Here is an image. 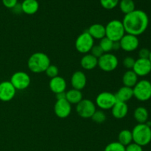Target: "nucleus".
<instances>
[{
    "label": "nucleus",
    "mask_w": 151,
    "mask_h": 151,
    "mask_svg": "<svg viewBox=\"0 0 151 151\" xmlns=\"http://www.w3.org/2000/svg\"><path fill=\"white\" fill-rule=\"evenodd\" d=\"M134 117L139 124L146 123L148 120V111L145 107H138L135 109Z\"/></svg>",
    "instance_id": "24"
},
{
    "label": "nucleus",
    "mask_w": 151,
    "mask_h": 151,
    "mask_svg": "<svg viewBox=\"0 0 151 151\" xmlns=\"http://www.w3.org/2000/svg\"><path fill=\"white\" fill-rule=\"evenodd\" d=\"M133 136L132 132L128 129H124L119 132L118 135V142L120 143L123 146L126 147L128 145L132 143Z\"/></svg>",
    "instance_id": "25"
},
{
    "label": "nucleus",
    "mask_w": 151,
    "mask_h": 151,
    "mask_svg": "<svg viewBox=\"0 0 151 151\" xmlns=\"http://www.w3.org/2000/svg\"><path fill=\"white\" fill-rule=\"evenodd\" d=\"M106 27V37L113 42H118L125 35V28L121 21L114 19L110 21L105 26Z\"/></svg>",
    "instance_id": "4"
},
{
    "label": "nucleus",
    "mask_w": 151,
    "mask_h": 151,
    "mask_svg": "<svg viewBox=\"0 0 151 151\" xmlns=\"http://www.w3.org/2000/svg\"><path fill=\"white\" fill-rule=\"evenodd\" d=\"M87 78L85 73L82 71H76L71 78V84L72 88L81 91L86 86Z\"/></svg>",
    "instance_id": "15"
},
{
    "label": "nucleus",
    "mask_w": 151,
    "mask_h": 151,
    "mask_svg": "<svg viewBox=\"0 0 151 151\" xmlns=\"http://www.w3.org/2000/svg\"><path fill=\"white\" fill-rule=\"evenodd\" d=\"M2 3L7 8H13L18 4V0H2Z\"/></svg>",
    "instance_id": "36"
},
{
    "label": "nucleus",
    "mask_w": 151,
    "mask_h": 151,
    "mask_svg": "<svg viewBox=\"0 0 151 151\" xmlns=\"http://www.w3.org/2000/svg\"><path fill=\"white\" fill-rule=\"evenodd\" d=\"M125 151H143V149L142 146L132 142L125 147Z\"/></svg>",
    "instance_id": "34"
},
{
    "label": "nucleus",
    "mask_w": 151,
    "mask_h": 151,
    "mask_svg": "<svg viewBox=\"0 0 151 151\" xmlns=\"http://www.w3.org/2000/svg\"><path fill=\"white\" fill-rule=\"evenodd\" d=\"M148 60H150V63H151V51H150V56H149V58H148Z\"/></svg>",
    "instance_id": "38"
},
{
    "label": "nucleus",
    "mask_w": 151,
    "mask_h": 151,
    "mask_svg": "<svg viewBox=\"0 0 151 151\" xmlns=\"http://www.w3.org/2000/svg\"><path fill=\"white\" fill-rule=\"evenodd\" d=\"M104 151H125V147L118 142H113L105 147Z\"/></svg>",
    "instance_id": "29"
},
{
    "label": "nucleus",
    "mask_w": 151,
    "mask_h": 151,
    "mask_svg": "<svg viewBox=\"0 0 151 151\" xmlns=\"http://www.w3.org/2000/svg\"><path fill=\"white\" fill-rule=\"evenodd\" d=\"M98 63V59L91 54H85L81 60V65L86 70H92Z\"/></svg>",
    "instance_id": "20"
},
{
    "label": "nucleus",
    "mask_w": 151,
    "mask_h": 151,
    "mask_svg": "<svg viewBox=\"0 0 151 151\" xmlns=\"http://www.w3.org/2000/svg\"><path fill=\"white\" fill-rule=\"evenodd\" d=\"M10 82L16 90L22 91V90L27 89L29 86L31 79L27 72L19 71L13 74Z\"/></svg>",
    "instance_id": "8"
},
{
    "label": "nucleus",
    "mask_w": 151,
    "mask_h": 151,
    "mask_svg": "<svg viewBox=\"0 0 151 151\" xmlns=\"http://www.w3.org/2000/svg\"><path fill=\"white\" fill-rule=\"evenodd\" d=\"M66 100L72 104H78L83 100V94L80 90L72 88L66 92Z\"/></svg>",
    "instance_id": "23"
},
{
    "label": "nucleus",
    "mask_w": 151,
    "mask_h": 151,
    "mask_svg": "<svg viewBox=\"0 0 151 151\" xmlns=\"http://www.w3.org/2000/svg\"><path fill=\"white\" fill-rule=\"evenodd\" d=\"M66 86H67V84H66V80L60 76L51 78L49 83L50 89L55 94L65 92Z\"/></svg>",
    "instance_id": "16"
},
{
    "label": "nucleus",
    "mask_w": 151,
    "mask_h": 151,
    "mask_svg": "<svg viewBox=\"0 0 151 151\" xmlns=\"http://www.w3.org/2000/svg\"><path fill=\"white\" fill-rule=\"evenodd\" d=\"M100 1L101 5L105 9L111 10L119 4V0H100Z\"/></svg>",
    "instance_id": "31"
},
{
    "label": "nucleus",
    "mask_w": 151,
    "mask_h": 151,
    "mask_svg": "<svg viewBox=\"0 0 151 151\" xmlns=\"http://www.w3.org/2000/svg\"><path fill=\"white\" fill-rule=\"evenodd\" d=\"M119 42L120 48L125 52L135 51L139 46L138 37L130 34H125Z\"/></svg>",
    "instance_id": "12"
},
{
    "label": "nucleus",
    "mask_w": 151,
    "mask_h": 151,
    "mask_svg": "<svg viewBox=\"0 0 151 151\" xmlns=\"http://www.w3.org/2000/svg\"><path fill=\"white\" fill-rule=\"evenodd\" d=\"M113 41H111L107 37H104V38L100 40L99 45L101 47L102 50H103L104 53H109V52L113 50Z\"/></svg>",
    "instance_id": "27"
},
{
    "label": "nucleus",
    "mask_w": 151,
    "mask_h": 151,
    "mask_svg": "<svg viewBox=\"0 0 151 151\" xmlns=\"http://www.w3.org/2000/svg\"><path fill=\"white\" fill-rule=\"evenodd\" d=\"M96 110V105L88 99H83L76 106L77 113L83 119L91 118Z\"/></svg>",
    "instance_id": "10"
},
{
    "label": "nucleus",
    "mask_w": 151,
    "mask_h": 151,
    "mask_svg": "<svg viewBox=\"0 0 151 151\" xmlns=\"http://www.w3.org/2000/svg\"><path fill=\"white\" fill-rule=\"evenodd\" d=\"M134 97L141 102H145L151 98V83L147 80H142L133 88Z\"/></svg>",
    "instance_id": "5"
},
{
    "label": "nucleus",
    "mask_w": 151,
    "mask_h": 151,
    "mask_svg": "<svg viewBox=\"0 0 151 151\" xmlns=\"http://www.w3.org/2000/svg\"><path fill=\"white\" fill-rule=\"evenodd\" d=\"M119 8L123 13L128 14L134 11L135 9V3L133 0H121L119 1Z\"/></svg>",
    "instance_id": "26"
},
{
    "label": "nucleus",
    "mask_w": 151,
    "mask_h": 151,
    "mask_svg": "<svg viewBox=\"0 0 151 151\" xmlns=\"http://www.w3.org/2000/svg\"><path fill=\"white\" fill-rule=\"evenodd\" d=\"M138 81V76L133 70H128L122 76V83L125 86L134 88Z\"/></svg>",
    "instance_id": "22"
},
{
    "label": "nucleus",
    "mask_w": 151,
    "mask_h": 151,
    "mask_svg": "<svg viewBox=\"0 0 151 151\" xmlns=\"http://www.w3.org/2000/svg\"><path fill=\"white\" fill-rule=\"evenodd\" d=\"M45 73L46 75L51 79V78H55V77L58 76L59 69L55 65L50 64V66L47 67V69H46Z\"/></svg>",
    "instance_id": "30"
},
{
    "label": "nucleus",
    "mask_w": 151,
    "mask_h": 151,
    "mask_svg": "<svg viewBox=\"0 0 151 151\" xmlns=\"http://www.w3.org/2000/svg\"><path fill=\"white\" fill-rule=\"evenodd\" d=\"M50 59L47 55L42 52H36L31 55L27 60L28 69L33 73L45 72L50 65Z\"/></svg>",
    "instance_id": "2"
},
{
    "label": "nucleus",
    "mask_w": 151,
    "mask_h": 151,
    "mask_svg": "<svg viewBox=\"0 0 151 151\" xmlns=\"http://www.w3.org/2000/svg\"><path fill=\"white\" fill-rule=\"evenodd\" d=\"M133 142L144 147L151 142V127L146 123L137 124L132 130Z\"/></svg>",
    "instance_id": "3"
},
{
    "label": "nucleus",
    "mask_w": 151,
    "mask_h": 151,
    "mask_svg": "<svg viewBox=\"0 0 151 151\" xmlns=\"http://www.w3.org/2000/svg\"><path fill=\"white\" fill-rule=\"evenodd\" d=\"M71 111H72V105L66 99L56 100L54 106V112L58 117L60 119H65L70 115Z\"/></svg>",
    "instance_id": "11"
},
{
    "label": "nucleus",
    "mask_w": 151,
    "mask_h": 151,
    "mask_svg": "<svg viewBox=\"0 0 151 151\" xmlns=\"http://www.w3.org/2000/svg\"><path fill=\"white\" fill-rule=\"evenodd\" d=\"M125 33L139 35L144 33L149 24V18L147 13L141 10H134L125 14L122 20Z\"/></svg>",
    "instance_id": "1"
},
{
    "label": "nucleus",
    "mask_w": 151,
    "mask_h": 151,
    "mask_svg": "<svg viewBox=\"0 0 151 151\" xmlns=\"http://www.w3.org/2000/svg\"><path fill=\"white\" fill-rule=\"evenodd\" d=\"M132 70L137 76L144 77L151 72V63L148 59L138 58L135 60V63Z\"/></svg>",
    "instance_id": "14"
},
{
    "label": "nucleus",
    "mask_w": 151,
    "mask_h": 151,
    "mask_svg": "<svg viewBox=\"0 0 151 151\" xmlns=\"http://www.w3.org/2000/svg\"><path fill=\"white\" fill-rule=\"evenodd\" d=\"M116 103L115 94L109 91H103L97 96L95 104L101 110H109Z\"/></svg>",
    "instance_id": "9"
},
{
    "label": "nucleus",
    "mask_w": 151,
    "mask_h": 151,
    "mask_svg": "<svg viewBox=\"0 0 151 151\" xmlns=\"http://www.w3.org/2000/svg\"><path fill=\"white\" fill-rule=\"evenodd\" d=\"M120 48V45H119V42H114L113 44V50H119Z\"/></svg>",
    "instance_id": "37"
},
{
    "label": "nucleus",
    "mask_w": 151,
    "mask_h": 151,
    "mask_svg": "<svg viewBox=\"0 0 151 151\" xmlns=\"http://www.w3.org/2000/svg\"><path fill=\"white\" fill-rule=\"evenodd\" d=\"M87 32L94 39L101 40L106 37V27L101 24H94L91 25Z\"/></svg>",
    "instance_id": "18"
},
{
    "label": "nucleus",
    "mask_w": 151,
    "mask_h": 151,
    "mask_svg": "<svg viewBox=\"0 0 151 151\" xmlns=\"http://www.w3.org/2000/svg\"><path fill=\"white\" fill-rule=\"evenodd\" d=\"M94 39L88 34L83 32L80 34L75 41V49L77 51L82 54H88L94 45Z\"/></svg>",
    "instance_id": "6"
},
{
    "label": "nucleus",
    "mask_w": 151,
    "mask_h": 151,
    "mask_svg": "<svg viewBox=\"0 0 151 151\" xmlns=\"http://www.w3.org/2000/svg\"><path fill=\"white\" fill-rule=\"evenodd\" d=\"M128 112V106L126 103L116 101L111 108L112 116L117 119H122L126 116Z\"/></svg>",
    "instance_id": "17"
},
{
    "label": "nucleus",
    "mask_w": 151,
    "mask_h": 151,
    "mask_svg": "<svg viewBox=\"0 0 151 151\" xmlns=\"http://www.w3.org/2000/svg\"><path fill=\"white\" fill-rule=\"evenodd\" d=\"M150 51L147 48H142L141 50L139 51V58L142 59H148L149 56H150Z\"/></svg>",
    "instance_id": "35"
},
{
    "label": "nucleus",
    "mask_w": 151,
    "mask_h": 151,
    "mask_svg": "<svg viewBox=\"0 0 151 151\" xmlns=\"http://www.w3.org/2000/svg\"><path fill=\"white\" fill-rule=\"evenodd\" d=\"M21 4L22 12L28 15L35 14L39 8V4L37 0H24Z\"/></svg>",
    "instance_id": "21"
},
{
    "label": "nucleus",
    "mask_w": 151,
    "mask_h": 151,
    "mask_svg": "<svg viewBox=\"0 0 151 151\" xmlns=\"http://www.w3.org/2000/svg\"><path fill=\"white\" fill-rule=\"evenodd\" d=\"M90 54H91L93 56L98 59L99 58H100L104 54V52L100 47V45H94L91 48V51H90Z\"/></svg>",
    "instance_id": "32"
},
{
    "label": "nucleus",
    "mask_w": 151,
    "mask_h": 151,
    "mask_svg": "<svg viewBox=\"0 0 151 151\" xmlns=\"http://www.w3.org/2000/svg\"><path fill=\"white\" fill-rule=\"evenodd\" d=\"M135 60H136L133 57H131V56H127V57H125L123 60V66H125L126 69H129V70H131L134 66Z\"/></svg>",
    "instance_id": "33"
},
{
    "label": "nucleus",
    "mask_w": 151,
    "mask_h": 151,
    "mask_svg": "<svg viewBox=\"0 0 151 151\" xmlns=\"http://www.w3.org/2000/svg\"><path fill=\"white\" fill-rule=\"evenodd\" d=\"M16 89L10 81H2L0 83V100L9 102L16 96Z\"/></svg>",
    "instance_id": "13"
},
{
    "label": "nucleus",
    "mask_w": 151,
    "mask_h": 151,
    "mask_svg": "<svg viewBox=\"0 0 151 151\" xmlns=\"http://www.w3.org/2000/svg\"><path fill=\"white\" fill-rule=\"evenodd\" d=\"M119 65V60L115 55L111 53H104L98 58L97 66L101 70L106 72H110L115 70Z\"/></svg>",
    "instance_id": "7"
},
{
    "label": "nucleus",
    "mask_w": 151,
    "mask_h": 151,
    "mask_svg": "<svg viewBox=\"0 0 151 151\" xmlns=\"http://www.w3.org/2000/svg\"><path fill=\"white\" fill-rule=\"evenodd\" d=\"M114 94L115 97H116V101L127 103L134 97L133 88H130V87L123 86Z\"/></svg>",
    "instance_id": "19"
},
{
    "label": "nucleus",
    "mask_w": 151,
    "mask_h": 151,
    "mask_svg": "<svg viewBox=\"0 0 151 151\" xmlns=\"http://www.w3.org/2000/svg\"><path fill=\"white\" fill-rule=\"evenodd\" d=\"M91 119L97 124H102L106 120V114L103 110H96Z\"/></svg>",
    "instance_id": "28"
}]
</instances>
